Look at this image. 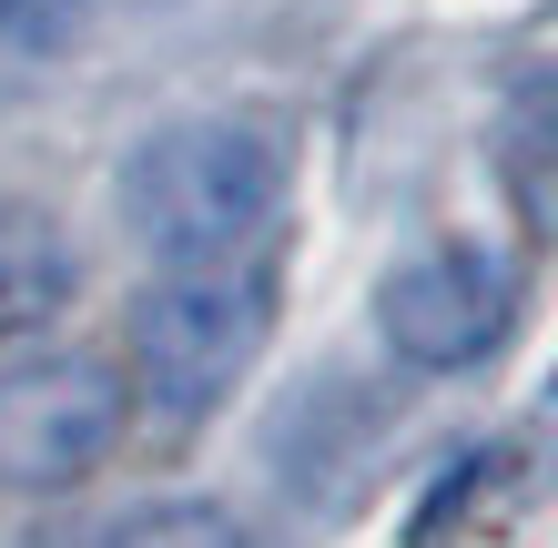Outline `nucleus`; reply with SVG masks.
<instances>
[{
    "label": "nucleus",
    "mask_w": 558,
    "mask_h": 548,
    "mask_svg": "<svg viewBox=\"0 0 558 548\" xmlns=\"http://www.w3.org/2000/svg\"><path fill=\"white\" fill-rule=\"evenodd\" d=\"M284 193H294V153L275 122L183 112L122 153L112 204L153 265H223V254H254L284 223Z\"/></svg>",
    "instance_id": "nucleus-1"
},
{
    "label": "nucleus",
    "mask_w": 558,
    "mask_h": 548,
    "mask_svg": "<svg viewBox=\"0 0 558 548\" xmlns=\"http://www.w3.org/2000/svg\"><path fill=\"white\" fill-rule=\"evenodd\" d=\"M275 336V275L254 254L223 265H162L133 295V397L162 427H204V416L254 376Z\"/></svg>",
    "instance_id": "nucleus-2"
},
{
    "label": "nucleus",
    "mask_w": 558,
    "mask_h": 548,
    "mask_svg": "<svg viewBox=\"0 0 558 548\" xmlns=\"http://www.w3.org/2000/svg\"><path fill=\"white\" fill-rule=\"evenodd\" d=\"M133 427V386L112 356L41 345V356L0 366V488L11 498H61L122 447Z\"/></svg>",
    "instance_id": "nucleus-3"
},
{
    "label": "nucleus",
    "mask_w": 558,
    "mask_h": 548,
    "mask_svg": "<svg viewBox=\"0 0 558 548\" xmlns=\"http://www.w3.org/2000/svg\"><path fill=\"white\" fill-rule=\"evenodd\" d=\"M508 326H518V265L487 254V244H457V234L407 254V265L376 284V336H386V356L416 366V376L487 366L508 345Z\"/></svg>",
    "instance_id": "nucleus-4"
},
{
    "label": "nucleus",
    "mask_w": 558,
    "mask_h": 548,
    "mask_svg": "<svg viewBox=\"0 0 558 548\" xmlns=\"http://www.w3.org/2000/svg\"><path fill=\"white\" fill-rule=\"evenodd\" d=\"M72 295H82V265L61 244V223L31 214V204H0V356L41 345L72 315Z\"/></svg>",
    "instance_id": "nucleus-5"
},
{
    "label": "nucleus",
    "mask_w": 558,
    "mask_h": 548,
    "mask_svg": "<svg viewBox=\"0 0 558 548\" xmlns=\"http://www.w3.org/2000/svg\"><path fill=\"white\" fill-rule=\"evenodd\" d=\"M102 548H254V538H244L234 508H214V498H153V508H133Z\"/></svg>",
    "instance_id": "nucleus-6"
},
{
    "label": "nucleus",
    "mask_w": 558,
    "mask_h": 548,
    "mask_svg": "<svg viewBox=\"0 0 558 548\" xmlns=\"http://www.w3.org/2000/svg\"><path fill=\"white\" fill-rule=\"evenodd\" d=\"M508 163L518 173H529V163H558V72H548V61L508 92Z\"/></svg>",
    "instance_id": "nucleus-7"
},
{
    "label": "nucleus",
    "mask_w": 558,
    "mask_h": 548,
    "mask_svg": "<svg viewBox=\"0 0 558 548\" xmlns=\"http://www.w3.org/2000/svg\"><path fill=\"white\" fill-rule=\"evenodd\" d=\"M92 21V0H0V61H41Z\"/></svg>",
    "instance_id": "nucleus-8"
}]
</instances>
